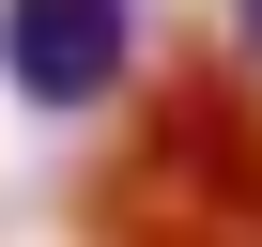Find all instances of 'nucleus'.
Wrapping results in <instances>:
<instances>
[{"label":"nucleus","mask_w":262,"mask_h":247,"mask_svg":"<svg viewBox=\"0 0 262 247\" xmlns=\"http://www.w3.org/2000/svg\"><path fill=\"white\" fill-rule=\"evenodd\" d=\"M108 247H262V108L231 77L155 93L139 155L108 170Z\"/></svg>","instance_id":"f257e3e1"},{"label":"nucleus","mask_w":262,"mask_h":247,"mask_svg":"<svg viewBox=\"0 0 262 247\" xmlns=\"http://www.w3.org/2000/svg\"><path fill=\"white\" fill-rule=\"evenodd\" d=\"M139 77V0H0V93L31 123H93Z\"/></svg>","instance_id":"f03ea898"}]
</instances>
